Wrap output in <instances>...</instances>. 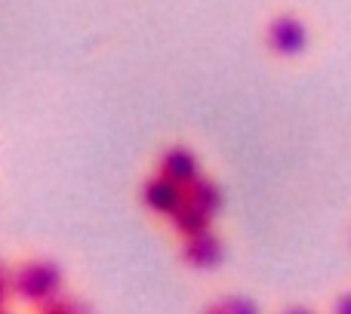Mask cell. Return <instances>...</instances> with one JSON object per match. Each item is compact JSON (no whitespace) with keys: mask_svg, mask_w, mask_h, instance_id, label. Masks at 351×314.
Instances as JSON below:
<instances>
[{"mask_svg":"<svg viewBox=\"0 0 351 314\" xmlns=\"http://www.w3.org/2000/svg\"><path fill=\"white\" fill-rule=\"evenodd\" d=\"M10 284H12V290L19 293V299L47 305V302H53V299L59 296L62 271H59V265L49 262V259H31V262H25L16 274H12Z\"/></svg>","mask_w":351,"mask_h":314,"instance_id":"obj_1","label":"cell"},{"mask_svg":"<svg viewBox=\"0 0 351 314\" xmlns=\"http://www.w3.org/2000/svg\"><path fill=\"white\" fill-rule=\"evenodd\" d=\"M308 25L296 12H278L265 28V43L278 59H299L308 49Z\"/></svg>","mask_w":351,"mask_h":314,"instance_id":"obj_2","label":"cell"},{"mask_svg":"<svg viewBox=\"0 0 351 314\" xmlns=\"http://www.w3.org/2000/svg\"><path fill=\"white\" fill-rule=\"evenodd\" d=\"M280 314H317V311L308 309V305H290V309H284Z\"/></svg>","mask_w":351,"mask_h":314,"instance_id":"obj_12","label":"cell"},{"mask_svg":"<svg viewBox=\"0 0 351 314\" xmlns=\"http://www.w3.org/2000/svg\"><path fill=\"white\" fill-rule=\"evenodd\" d=\"M40 314H90L80 302H71V299H53L40 309Z\"/></svg>","mask_w":351,"mask_h":314,"instance_id":"obj_9","label":"cell"},{"mask_svg":"<svg viewBox=\"0 0 351 314\" xmlns=\"http://www.w3.org/2000/svg\"><path fill=\"white\" fill-rule=\"evenodd\" d=\"M182 197H185V188L176 185V182H170L160 173L152 176V179L142 185V200H145L154 213H160V216H173V213L179 210Z\"/></svg>","mask_w":351,"mask_h":314,"instance_id":"obj_5","label":"cell"},{"mask_svg":"<svg viewBox=\"0 0 351 314\" xmlns=\"http://www.w3.org/2000/svg\"><path fill=\"white\" fill-rule=\"evenodd\" d=\"M185 200H188V204H194L197 210H204L206 216H213V213L222 206V194H219V185H216L213 179H206V176L194 179L191 185L185 188Z\"/></svg>","mask_w":351,"mask_h":314,"instance_id":"obj_6","label":"cell"},{"mask_svg":"<svg viewBox=\"0 0 351 314\" xmlns=\"http://www.w3.org/2000/svg\"><path fill=\"white\" fill-rule=\"evenodd\" d=\"M160 176H167L176 185L188 188L194 179H200V163H197V154L185 145H173L160 154Z\"/></svg>","mask_w":351,"mask_h":314,"instance_id":"obj_4","label":"cell"},{"mask_svg":"<svg viewBox=\"0 0 351 314\" xmlns=\"http://www.w3.org/2000/svg\"><path fill=\"white\" fill-rule=\"evenodd\" d=\"M210 219L213 216H206L204 210H197L194 204H188L185 197H182V204H179V210L170 216V222H173V228L179 231L182 237H188V234H197V231H206L210 228Z\"/></svg>","mask_w":351,"mask_h":314,"instance_id":"obj_7","label":"cell"},{"mask_svg":"<svg viewBox=\"0 0 351 314\" xmlns=\"http://www.w3.org/2000/svg\"><path fill=\"white\" fill-rule=\"evenodd\" d=\"M182 259L191 268H197V271L216 268L222 262V241H219V234H213L210 228L197 231V234H188L182 241Z\"/></svg>","mask_w":351,"mask_h":314,"instance_id":"obj_3","label":"cell"},{"mask_svg":"<svg viewBox=\"0 0 351 314\" xmlns=\"http://www.w3.org/2000/svg\"><path fill=\"white\" fill-rule=\"evenodd\" d=\"M0 314H3V311H0Z\"/></svg>","mask_w":351,"mask_h":314,"instance_id":"obj_13","label":"cell"},{"mask_svg":"<svg viewBox=\"0 0 351 314\" xmlns=\"http://www.w3.org/2000/svg\"><path fill=\"white\" fill-rule=\"evenodd\" d=\"M330 314H351V287H348V290H342L339 296L333 299V309H330Z\"/></svg>","mask_w":351,"mask_h":314,"instance_id":"obj_10","label":"cell"},{"mask_svg":"<svg viewBox=\"0 0 351 314\" xmlns=\"http://www.w3.org/2000/svg\"><path fill=\"white\" fill-rule=\"evenodd\" d=\"M204 314H259V305L250 296H225L219 302L206 305Z\"/></svg>","mask_w":351,"mask_h":314,"instance_id":"obj_8","label":"cell"},{"mask_svg":"<svg viewBox=\"0 0 351 314\" xmlns=\"http://www.w3.org/2000/svg\"><path fill=\"white\" fill-rule=\"evenodd\" d=\"M10 278H6V271H3V265H0V309H3V302H6V293H10Z\"/></svg>","mask_w":351,"mask_h":314,"instance_id":"obj_11","label":"cell"}]
</instances>
